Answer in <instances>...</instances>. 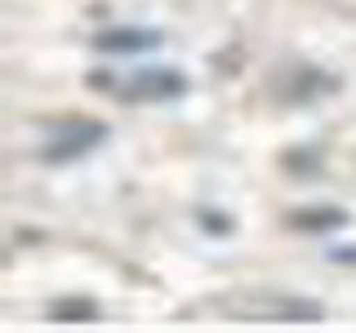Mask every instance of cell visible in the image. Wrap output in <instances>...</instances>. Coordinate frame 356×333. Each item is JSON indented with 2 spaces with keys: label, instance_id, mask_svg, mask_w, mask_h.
<instances>
[{
  "label": "cell",
  "instance_id": "7a4b0ae2",
  "mask_svg": "<svg viewBox=\"0 0 356 333\" xmlns=\"http://www.w3.org/2000/svg\"><path fill=\"white\" fill-rule=\"evenodd\" d=\"M156 40H161L156 31H125V27H120V31H103L94 44L103 53H138V49H152Z\"/></svg>",
  "mask_w": 356,
  "mask_h": 333
},
{
  "label": "cell",
  "instance_id": "277c9868",
  "mask_svg": "<svg viewBox=\"0 0 356 333\" xmlns=\"http://www.w3.org/2000/svg\"><path fill=\"white\" fill-rule=\"evenodd\" d=\"M289 222H294V227H303V231H325V227H343L348 218H343L339 209H307V214H294Z\"/></svg>",
  "mask_w": 356,
  "mask_h": 333
},
{
  "label": "cell",
  "instance_id": "6da1fadb",
  "mask_svg": "<svg viewBox=\"0 0 356 333\" xmlns=\"http://www.w3.org/2000/svg\"><path fill=\"white\" fill-rule=\"evenodd\" d=\"M129 89H134L129 98H174V94L187 89V80L178 71H161V67H152V71H143Z\"/></svg>",
  "mask_w": 356,
  "mask_h": 333
},
{
  "label": "cell",
  "instance_id": "3957f363",
  "mask_svg": "<svg viewBox=\"0 0 356 333\" xmlns=\"http://www.w3.org/2000/svg\"><path fill=\"white\" fill-rule=\"evenodd\" d=\"M98 138H103V129H98V125H81V133H67L63 142L44 147V160H67V155H81V151L94 147Z\"/></svg>",
  "mask_w": 356,
  "mask_h": 333
},
{
  "label": "cell",
  "instance_id": "5b68a950",
  "mask_svg": "<svg viewBox=\"0 0 356 333\" xmlns=\"http://www.w3.org/2000/svg\"><path fill=\"white\" fill-rule=\"evenodd\" d=\"M54 316H58V320H67V316H94V307H89V302H58V311H54Z\"/></svg>",
  "mask_w": 356,
  "mask_h": 333
}]
</instances>
